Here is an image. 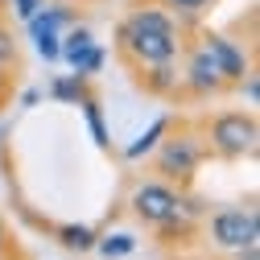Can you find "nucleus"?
I'll use <instances>...</instances> for the list:
<instances>
[{
  "instance_id": "1",
  "label": "nucleus",
  "mask_w": 260,
  "mask_h": 260,
  "mask_svg": "<svg viewBox=\"0 0 260 260\" xmlns=\"http://www.w3.org/2000/svg\"><path fill=\"white\" fill-rule=\"evenodd\" d=\"M116 38H120V54L133 58L137 71L153 67V62H174L182 54V34H153V29H133L120 21Z\"/></svg>"
},
{
  "instance_id": "2",
  "label": "nucleus",
  "mask_w": 260,
  "mask_h": 260,
  "mask_svg": "<svg viewBox=\"0 0 260 260\" xmlns=\"http://www.w3.org/2000/svg\"><path fill=\"white\" fill-rule=\"evenodd\" d=\"M256 120L244 116V112H223L211 120V149L223 153V157H252L256 153Z\"/></svg>"
},
{
  "instance_id": "3",
  "label": "nucleus",
  "mask_w": 260,
  "mask_h": 260,
  "mask_svg": "<svg viewBox=\"0 0 260 260\" xmlns=\"http://www.w3.org/2000/svg\"><path fill=\"white\" fill-rule=\"evenodd\" d=\"M157 153V174H166V178H178V182H190L194 170H199V161H203V141L199 137H161V145L153 149Z\"/></svg>"
},
{
  "instance_id": "4",
  "label": "nucleus",
  "mask_w": 260,
  "mask_h": 260,
  "mask_svg": "<svg viewBox=\"0 0 260 260\" xmlns=\"http://www.w3.org/2000/svg\"><path fill=\"white\" fill-rule=\"evenodd\" d=\"M133 215L149 227H161V223L182 215V194L166 182H145V186L133 190Z\"/></svg>"
},
{
  "instance_id": "5",
  "label": "nucleus",
  "mask_w": 260,
  "mask_h": 260,
  "mask_svg": "<svg viewBox=\"0 0 260 260\" xmlns=\"http://www.w3.org/2000/svg\"><path fill=\"white\" fill-rule=\"evenodd\" d=\"M211 240L219 248H248L260 240V223L256 211H240V207H227L211 215Z\"/></svg>"
},
{
  "instance_id": "6",
  "label": "nucleus",
  "mask_w": 260,
  "mask_h": 260,
  "mask_svg": "<svg viewBox=\"0 0 260 260\" xmlns=\"http://www.w3.org/2000/svg\"><path fill=\"white\" fill-rule=\"evenodd\" d=\"M182 83H186V91L194 95V100H211V95L227 91V79L219 75L215 58L203 50V42H199V50H190V58H186V71H182Z\"/></svg>"
},
{
  "instance_id": "7",
  "label": "nucleus",
  "mask_w": 260,
  "mask_h": 260,
  "mask_svg": "<svg viewBox=\"0 0 260 260\" xmlns=\"http://www.w3.org/2000/svg\"><path fill=\"white\" fill-rule=\"evenodd\" d=\"M203 50L215 58V67H219V75L227 79V87H236V83L252 71L248 50H244V46H236L232 38H223V34H207V38H203Z\"/></svg>"
},
{
  "instance_id": "8",
  "label": "nucleus",
  "mask_w": 260,
  "mask_h": 260,
  "mask_svg": "<svg viewBox=\"0 0 260 260\" xmlns=\"http://www.w3.org/2000/svg\"><path fill=\"white\" fill-rule=\"evenodd\" d=\"M178 83H182V75H178L174 62H153V67H141V87H145L149 95H174Z\"/></svg>"
},
{
  "instance_id": "9",
  "label": "nucleus",
  "mask_w": 260,
  "mask_h": 260,
  "mask_svg": "<svg viewBox=\"0 0 260 260\" xmlns=\"http://www.w3.org/2000/svg\"><path fill=\"white\" fill-rule=\"evenodd\" d=\"M124 25H133V29H153V34H182L178 21H174L166 9H149V5L133 9V13L124 17Z\"/></svg>"
},
{
  "instance_id": "10",
  "label": "nucleus",
  "mask_w": 260,
  "mask_h": 260,
  "mask_svg": "<svg viewBox=\"0 0 260 260\" xmlns=\"http://www.w3.org/2000/svg\"><path fill=\"white\" fill-rule=\"evenodd\" d=\"M166 133H170V116H157V120L149 124V133H141L133 145L124 149V157H128V161H141V157H149V153L161 145V137H166Z\"/></svg>"
},
{
  "instance_id": "11",
  "label": "nucleus",
  "mask_w": 260,
  "mask_h": 260,
  "mask_svg": "<svg viewBox=\"0 0 260 260\" xmlns=\"http://www.w3.org/2000/svg\"><path fill=\"white\" fill-rule=\"evenodd\" d=\"M54 236H58V244L67 248V252H91V248H95V240H100L87 223H62Z\"/></svg>"
},
{
  "instance_id": "12",
  "label": "nucleus",
  "mask_w": 260,
  "mask_h": 260,
  "mask_svg": "<svg viewBox=\"0 0 260 260\" xmlns=\"http://www.w3.org/2000/svg\"><path fill=\"white\" fill-rule=\"evenodd\" d=\"M83 116H87V128H91V137H95V145L100 149H108L112 141H108V128H104V112H100V100H91V95H83Z\"/></svg>"
},
{
  "instance_id": "13",
  "label": "nucleus",
  "mask_w": 260,
  "mask_h": 260,
  "mask_svg": "<svg viewBox=\"0 0 260 260\" xmlns=\"http://www.w3.org/2000/svg\"><path fill=\"white\" fill-rule=\"evenodd\" d=\"M95 46V34L87 25H75V29H67V38H62V58H75V54H83V50H91Z\"/></svg>"
},
{
  "instance_id": "14",
  "label": "nucleus",
  "mask_w": 260,
  "mask_h": 260,
  "mask_svg": "<svg viewBox=\"0 0 260 260\" xmlns=\"http://www.w3.org/2000/svg\"><path fill=\"white\" fill-rule=\"evenodd\" d=\"M50 95L62 100V104H79L87 91H83V79H79V75H67V79H54V83H50Z\"/></svg>"
},
{
  "instance_id": "15",
  "label": "nucleus",
  "mask_w": 260,
  "mask_h": 260,
  "mask_svg": "<svg viewBox=\"0 0 260 260\" xmlns=\"http://www.w3.org/2000/svg\"><path fill=\"white\" fill-rule=\"evenodd\" d=\"M34 29V42H38V54L46 58V62H58L62 58V38L54 34V29H38V25H29Z\"/></svg>"
},
{
  "instance_id": "16",
  "label": "nucleus",
  "mask_w": 260,
  "mask_h": 260,
  "mask_svg": "<svg viewBox=\"0 0 260 260\" xmlns=\"http://www.w3.org/2000/svg\"><path fill=\"white\" fill-rule=\"evenodd\" d=\"M95 248H100L108 260H116V256L137 252V240H133V236H124V232H116V236H108V240H95Z\"/></svg>"
},
{
  "instance_id": "17",
  "label": "nucleus",
  "mask_w": 260,
  "mask_h": 260,
  "mask_svg": "<svg viewBox=\"0 0 260 260\" xmlns=\"http://www.w3.org/2000/svg\"><path fill=\"white\" fill-rule=\"evenodd\" d=\"M67 21H71V9H67V5H50V13L42 9V13L34 17V21H25V25H38V29H54V34H58V29L67 25Z\"/></svg>"
},
{
  "instance_id": "18",
  "label": "nucleus",
  "mask_w": 260,
  "mask_h": 260,
  "mask_svg": "<svg viewBox=\"0 0 260 260\" xmlns=\"http://www.w3.org/2000/svg\"><path fill=\"white\" fill-rule=\"evenodd\" d=\"M207 5L211 0H161V9L178 13V17H199V13H207Z\"/></svg>"
},
{
  "instance_id": "19",
  "label": "nucleus",
  "mask_w": 260,
  "mask_h": 260,
  "mask_svg": "<svg viewBox=\"0 0 260 260\" xmlns=\"http://www.w3.org/2000/svg\"><path fill=\"white\" fill-rule=\"evenodd\" d=\"M5 67H17V38L9 25H0V71Z\"/></svg>"
},
{
  "instance_id": "20",
  "label": "nucleus",
  "mask_w": 260,
  "mask_h": 260,
  "mask_svg": "<svg viewBox=\"0 0 260 260\" xmlns=\"http://www.w3.org/2000/svg\"><path fill=\"white\" fill-rule=\"evenodd\" d=\"M9 5H13V17L17 21H34L46 9V0H9Z\"/></svg>"
},
{
  "instance_id": "21",
  "label": "nucleus",
  "mask_w": 260,
  "mask_h": 260,
  "mask_svg": "<svg viewBox=\"0 0 260 260\" xmlns=\"http://www.w3.org/2000/svg\"><path fill=\"white\" fill-rule=\"evenodd\" d=\"M236 87H240V95H244V100H248L252 108L260 104V79H256V71H248V75H244V79H240Z\"/></svg>"
},
{
  "instance_id": "22",
  "label": "nucleus",
  "mask_w": 260,
  "mask_h": 260,
  "mask_svg": "<svg viewBox=\"0 0 260 260\" xmlns=\"http://www.w3.org/2000/svg\"><path fill=\"white\" fill-rule=\"evenodd\" d=\"M240 252V260H260V248L256 244H248V248H236Z\"/></svg>"
},
{
  "instance_id": "23",
  "label": "nucleus",
  "mask_w": 260,
  "mask_h": 260,
  "mask_svg": "<svg viewBox=\"0 0 260 260\" xmlns=\"http://www.w3.org/2000/svg\"><path fill=\"white\" fill-rule=\"evenodd\" d=\"M38 100H42V91H25V95H21L25 108H38Z\"/></svg>"
},
{
  "instance_id": "24",
  "label": "nucleus",
  "mask_w": 260,
  "mask_h": 260,
  "mask_svg": "<svg viewBox=\"0 0 260 260\" xmlns=\"http://www.w3.org/2000/svg\"><path fill=\"white\" fill-rule=\"evenodd\" d=\"M5 240H9V236H5V223H0V252H5Z\"/></svg>"
},
{
  "instance_id": "25",
  "label": "nucleus",
  "mask_w": 260,
  "mask_h": 260,
  "mask_svg": "<svg viewBox=\"0 0 260 260\" xmlns=\"http://www.w3.org/2000/svg\"><path fill=\"white\" fill-rule=\"evenodd\" d=\"M0 91H5V75H0Z\"/></svg>"
},
{
  "instance_id": "26",
  "label": "nucleus",
  "mask_w": 260,
  "mask_h": 260,
  "mask_svg": "<svg viewBox=\"0 0 260 260\" xmlns=\"http://www.w3.org/2000/svg\"><path fill=\"white\" fill-rule=\"evenodd\" d=\"M5 5H9V0H0V9H5Z\"/></svg>"
}]
</instances>
